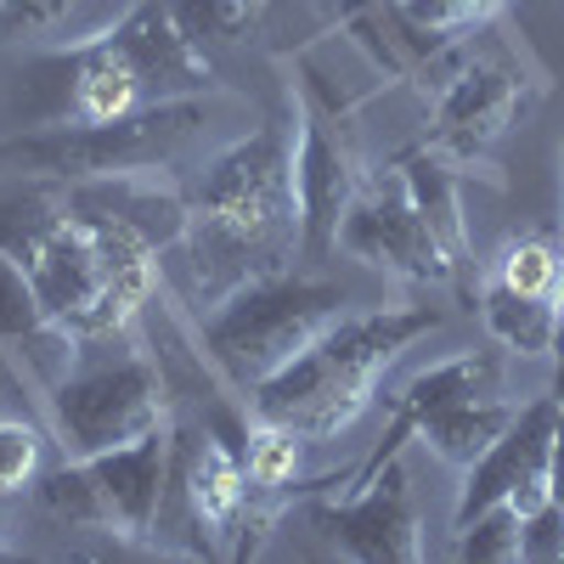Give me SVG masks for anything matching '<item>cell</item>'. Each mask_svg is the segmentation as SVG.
I'll return each instance as SVG.
<instances>
[{"mask_svg":"<svg viewBox=\"0 0 564 564\" xmlns=\"http://www.w3.org/2000/svg\"><path fill=\"white\" fill-rule=\"evenodd\" d=\"M300 254L294 204V130L260 124L220 148L186 186V231L159 260L170 265L186 305L215 311L243 282L289 271Z\"/></svg>","mask_w":564,"mask_h":564,"instance_id":"obj_1","label":"cell"},{"mask_svg":"<svg viewBox=\"0 0 564 564\" xmlns=\"http://www.w3.org/2000/svg\"><path fill=\"white\" fill-rule=\"evenodd\" d=\"M435 311H367V316H339L327 334L300 350L289 367L249 390V417L282 423L300 441H339L350 423L372 406L379 379L423 339L435 334Z\"/></svg>","mask_w":564,"mask_h":564,"instance_id":"obj_2","label":"cell"},{"mask_svg":"<svg viewBox=\"0 0 564 564\" xmlns=\"http://www.w3.org/2000/svg\"><path fill=\"white\" fill-rule=\"evenodd\" d=\"M215 119V102L204 90L193 97H164L108 124H34L23 135L0 141V175L18 181H97V175H124V170H164L175 164L204 124Z\"/></svg>","mask_w":564,"mask_h":564,"instance_id":"obj_3","label":"cell"},{"mask_svg":"<svg viewBox=\"0 0 564 564\" xmlns=\"http://www.w3.org/2000/svg\"><path fill=\"white\" fill-rule=\"evenodd\" d=\"M339 316H345L339 282L276 271V276L243 282L231 300L204 311L198 345H204V361L220 372V379L249 395L265 379H276L300 350H311Z\"/></svg>","mask_w":564,"mask_h":564,"instance_id":"obj_4","label":"cell"},{"mask_svg":"<svg viewBox=\"0 0 564 564\" xmlns=\"http://www.w3.org/2000/svg\"><path fill=\"white\" fill-rule=\"evenodd\" d=\"M45 417L68 457H97L130 446L170 423L164 372L135 345V334L79 345L74 367L45 390Z\"/></svg>","mask_w":564,"mask_h":564,"instance_id":"obj_5","label":"cell"},{"mask_svg":"<svg viewBox=\"0 0 564 564\" xmlns=\"http://www.w3.org/2000/svg\"><path fill=\"white\" fill-rule=\"evenodd\" d=\"M170 468H175V423L97 457H68L57 475L34 486V497L45 513H57L68 525L108 531L119 542H153L170 508Z\"/></svg>","mask_w":564,"mask_h":564,"instance_id":"obj_6","label":"cell"},{"mask_svg":"<svg viewBox=\"0 0 564 564\" xmlns=\"http://www.w3.org/2000/svg\"><path fill=\"white\" fill-rule=\"evenodd\" d=\"M294 113V204H300V260L322 265L339 249V226L345 209L361 193V170L350 153V135L339 124V113L294 90L289 97Z\"/></svg>","mask_w":564,"mask_h":564,"instance_id":"obj_7","label":"cell"},{"mask_svg":"<svg viewBox=\"0 0 564 564\" xmlns=\"http://www.w3.org/2000/svg\"><path fill=\"white\" fill-rule=\"evenodd\" d=\"M311 520L356 564H417L423 558V520H417V497H412L401 457H390L367 486L339 491V502L316 497Z\"/></svg>","mask_w":564,"mask_h":564,"instance_id":"obj_8","label":"cell"},{"mask_svg":"<svg viewBox=\"0 0 564 564\" xmlns=\"http://www.w3.org/2000/svg\"><path fill=\"white\" fill-rule=\"evenodd\" d=\"M553 423H558V395H536L531 406L513 412L508 430L463 468V497L452 508V525L475 520L491 502H513L520 513L553 502Z\"/></svg>","mask_w":564,"mask_h":564,"instance_id":"obj_9","label":"cell"},{"mask_svg":"<svg viewBox=\"0 0 564 564\" xmlns=\"http://www.w3.org/2000/svg\"><path fill=\"white\" fill-rule=\"evenodd\" d=\"M339 249L372 271H384V276H401V282H457V265L446 260L435 231L412 209L401 175L379 181V186H361L356 204L345 209Z\"/></svg>","mask_w":564,"mask_h":564,"instance_id":"obj_10","label":"cell"},{"mask_svg":"<svg viewBox=\"0 0 564 564\" xmlns=\"http://www.w3.org/2000/svg\"><path fill=\"white\" fill-rule=\"evenodd\" d=\"M531 79L513 63H468L446 79L441 102H435V124H430V148L441 159H486L491 141L508 135L531 108Z\"/></svg>","mask_w":564,"mask_h":564,"instance_id":"obj_11","label":"cell"},{"mask_svg":"<svg viewBox=\"0 0 564 564\" xmlns=\"http://www.w3.org/2000/svg\"><path fill=\"white\" fill-rule=\"evenodd\" d=\"M170 491L181 497L193 531H204V547L209 542H238L249 508H254L243 441H226L220 430H175Z\"/></svg>","mask_w":564,"mask_h":564,"instance_id":"obj_12","label":"cell"},{"mask_svg":"<svg viewBox=\"0 0 564 564\" xmlns=\"http://www.w3.org/2000/svg\"><path fill=\"white\" fill-rule=\"evenodd\" d=\"M113 45L135 63L141 85H148V97L164 102V97H193V90H209L215 79V63H209V45H198L193 34L181 29L175 7H135L124 12L113 29Z\"/></svg>","mask_w":564,"mask_h":564,"instance_id":"obj_13","label":"cell"},{"mask_svg":"<svg viewBox=\"0 0 564 564\" xmlns=\"http://www.w3.org/2000/svg\"><path fill=\"white\" fill-rule=\"evenodd\" d=\"M0 350H7L40 390H52L79 356V339L40 300L34 276L0 249Z\"/></svg>","mask_w":564,"mask_h":564,"instance_id":"obj_14","label":"cell"},{"mask_svg":"<svg viewBox=\"0 0 564 564\" xmlns=\"http://www.w3.org/2000/svg\"><path fill=\"white\" fill-rule=\"evenodd\" d=\"M57 68L68 74L63 79V102H68L74 124H108V119H124V113L153 102L148 85H141V74H135V63L113 45V34L79 40L74 52L57 57Z\"/></svg>","mask_w":564,"mask_h":564,"instance_id":"obj_15","label":"cell"},{"mask_svg":"<svg viewBox=\"0 0 564 564\" xmlns=\"http://www.w3.org/2000/svg\"><path fill=\"white\" fill-rule=\"evenodd\" d=\"M401 186H406L412 209L423 215V226L435 231V243L446 249V260L457 265V289L475 294V289H468V265H475V249H468V220H463L457 175L446 170V159H441L435 148L406 153V159H401Z\"/></svg>","mask_w":564,"mask_h":564,"instance_id":"obj_16","label":"cell"},{"mask_svg":"<svg viewBox=\"0 0 564 564\" xmlns=\"http://www.w3.org/2000/svg\"><path fill=\"white\" fill-rule=\"evenodd\" d=\"M480 322H486V334L513 356H553L558 327H564V316L547 294H520L497 276L480 289Z\"/></svg>","mask_w":564,"mask_h":564,"instance_id":"obj_17","label":"cell"},{"mask_svg":"<svg viewBox=\"0 0 564 564\" xmlns=\"http://www.w3.org/2000/svg\"><path fill=\"white\" fill-rule=\"evenodd\" d=\"M513 412L520 406H508L502 395H480V401H452V406H441V412H430L417 423V441L430 446L441 463H452V468H468L475 463L508 423H513Z\"/></svg>","mask_w":564,"mask_h":564,"instance_id":"obj_18","label":"cell"},{"mask_svg":"<svg viewBox=\"0 0 564 564\" xmlns=\"http://www.w3.org/2000/svg\"><path fill=\"white\" fill-rule=\"evenodd\" d=\"M457 558L463 564H520L525 558V513L513 502H491L475 520L457 525Z\"/></svg>","mask_w":564,"mask_h":564,"instance_id":"obj_19","label":"cell"},{"mask_svg":"<svg viewBox=\"0 0 564 564\" xmlns=\"http://www.w3.org/2000/svg\"><path fill=\"white\" fill-rule=\"evenodd\" d=\"M300 435L282 430V423H265L254 417L249 435H243V463H249V480H254V497H276L289 491L294 475H300Z\"/></svg>","mask_w":564,"mask_h":564,"instance_id":"obj_20","label":"cell"},{"mask_svg":"<svg viewBox=\"0 0 564 564\" xmlns=\"http://www.w3.org/2000/svg\"><path fill=\"white\" fill-rule=\"evenodd\" d=\"M271 12V0H175L181 29L198 45H238L249 40Z\"/></svg>","mask_w":564,"mask_h":564,"instance_id":"obj_21","label":"cell"},{"mask_svg":"<svg viewBox=\"0 0 564 564\" xmlns=\"http://www.w3.org/2000/svg\"><path fill=\"white\" fill-rule=\"evenodd\" d=\"M558 271H564L558 249L547 238H536V231L531 238H513L497 260V282H508V289H520V294H547V300L558 289Z\"/></svg>","mask_w":564,"mask_h":564,"instance_id":"obj_22","label":"cell"},{"mask_svg":"<svg viewBox=\"0 0 564 564\" xmlns=\"http://www.w3.org/2000/svg\"><path fill=\"white\" fill-rule=\"evenodd\" d=\"M74 12H79V0H0V45L52 40Z\"/></svg>","mask_w":564,"mask_h":564,"instance_id":"obj_23","label":"cell"},{"mask_svg":"<svg viewBox=\"0 0 564 564\" xmlns=\"http://www.w3.org/2000/svg\"><path fill=\"white\" fill-rule=\"evenodd\" d=\"M502 12V0H401V23L412 34H457Z\"/></svg>","mask_w":564,"mask_h":564,"instance_id":"obj_24","label":"cell"},{"mask_svg":"<svg viewBox=\"0 0 564 564\" xmlns=\"http://www.w3.org/2000/svg\"><path fill=\"white\" fill-rule=\"evenodd\" d=\"M40 480V430L23 417H0V497Z\"/></svg>","mask_w":564,"mask_h":564,"instance_id":"obj_25","label":"cell"},{"mask_svg":"<svg viewBox=\"0 0 564 564\" xmlns=\"http://www.w3.org/2000/svg\"><path fill=\"white\" fill-rule=\"evenodd\" d=\"M525 558H564V508L542 502L525 513Z\"/></svg>","mask_w":564,"mask_h":564,"instance_id":"obj_26","label":"cell"},{"mask_svg":"<svg viewBox=\"0 0 564 564\" xmlns=\"http://www.w3.org/2000/svg\"><path fill=\"white\" fill-rule=\"evenodd\" d=\"M553 305H558V316H564V271H558V289H553Z\"/></svg>","mask_w":564,"mask_h":564,"instance_id":"obj_27","label":"cell"},{"mask_svg":"<svg viewBox=\"0 0 564 564\" xmlns=\"http://www.w3.org/2000/svg\"><path fill=\"white\" fill-rule=\"evenodd\" d=\"M558 159H564V141H558Z\"/></svg>","mask_w":564,"mask_h":564,"instance_id":"obj_28","label":"cell"},{"mask_svg":"<svg viewBox=\"0 0 564 564\" xmlns=\"http://www.w3.org/2000/svg\"><path fill=\"white\" fill-rule=\"evenodd\" d=\"M0 502H7V497H0Z\"/></svg>","mask_w":564,"mask_h":564,"instance_id":"obj_29","label":"cell"}]
</instances>
